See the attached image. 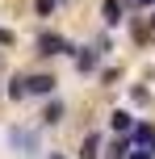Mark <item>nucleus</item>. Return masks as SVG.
<instances>
[{"label":"nucleus","instance_id":"1","mask_svg":"<svg viewBox=\"0 0 155 159\" xmlns=\"http://www.w3.org/2000/svg\"><path fill=\"white\" fill-rule=\"evenodd\" d=\"M34 50L38 55H46V59H55V55H71V42L63 38V34H55V30H38V38H34Z\"/></svg>","mask_w":155,"mask_h":159},{"label":"nucleus","instance_id":"2","mask_svg":"<svg viewBox=\"0 0 155 159\" xmlns=\"http://www.w3.org/2000/svg\"><path fill=\"white\" fill-rule=\"evenodd\" d=\"M105 50H109V38H97L92 46H80V50H75V67H80L84 75H88V71H97V67H101V55H105Z\"/></svg>","mask_w":155,"mask_h":159},{"label":"nucleus","instance_id":"3","mask_svg":"<svg viewBox=\"0 0 155 159\" xmlns=\"http://www.w3.org/2000/svg\"><path fill=\"white\" fill-rule=\"evenodd\" d=\"M126 138H130V147H134V151L155 155V126H151V121H134V130H130Z\"/></svg>","mask_w":155,"mask_h":159},{"label":"nucleus","instance_id":"4","mask_svg":"<svg viewBox=\"0 0 155 159\" xmlns=\"http://www.w3.org/2000/svg\"><path fill=\"white\" fill-rule=\"evenodd\" d=\"M8 143H13V147H17L21 155H38V130L13 126V130H8Z\"/></svg>","mask_w":155,"mask_h":159},{"label":"nucleus","instance_id":"5","mask_svg":"<svg viewBox=\"0 0 155 159\" xmlns=\"http://www.w3.org/2000/svg\"><path fill=\"white\" fill-rule=\"evenodd\" d=\"M25 92L30 96H55V75H25Z\"/></svg>","mask_w":155,"mask_h":159},{"label":"nucleus","instance_id":"6","mask_svg":"<svg viewBox=\"0 0 155 159\" xmlns=\"http://www.w3.org/2000/svg\"><path fill=\"white\" fill-rule=\"evenodd\" d=\"M101 147H105V134H101V130H92V134L80 143V159H101Z\"/></svg>","mask_w":155,"mask_h":159},{"label":"nucleus","instance_id":"7","mask_svg":"<svg viewBox=\"0 0 155 159\" xmlns=\"http://www.w3.org/2000/svg\"><path fill=\"white\" fill-rule=\"evenodd\" d=\"M109 126H113V134H117V138H126V134L134 130V117H130L126 109H113V113H109Z\"/></svg>","mask_w":155,"mask_h":159},{"label":"nucleus","instance_id":"8","mask_svg":"<svg viewBox=\"0 0 155 159\" xmlns=\"http://www.w3.org/2000/svg\"><path fill=\"white\" fill-rule=\"evenodd\" d=\"M59 121H63V101H59V96H50L46 109H42V126H59Z\"/></svg>","mask_w":155,"mask_h":159},{"label":"nucleus","instance_id":"9","mask_svg":"<svg viewBox=\"0 0 155 159\" xmlns=\"http://www.w3.org/2000/svg\"><path fill=\"white\" fill-rule=\"evenodd\" d=\"M101 17H105V25H117L122 21V0H101Z\"/></svg>","mask_w":155,"mask_h":159},{"label":"nucleus","instance_id":"10","mask_svg":"<svg viewBox=\"0 0 155 159\" xmlns=\"http://www.w3.org/2000/svg\"><path fill=\"white\" fill-rule=\"evenodd\" d=\"M126 155H130V138H113L105 147V159H126Z\"/></svg>","mask_w":155,"mask_h":159},{"label":"nucleus","instance_id":"11","mask_svg":"<svg viewBox=\"0 0 155 159\" xmlns=\"http://www.w3.org/2000/svg\"><path fill=\"white\" fill-rule=\"evenodd\" d=\"M8 96H13V101H25V96H30V92H25V75H13V80H8Z\"/></svg>","mask_w":155,"mask_h":159},{"label":"nucleus","instance_id":"12","mask_svg":"<svg viewBox=\"0 0 155 159\" xmlns=\"http://www.w3.org/2000/svg\"><path fill=\"white\" fill-rule=\"evenodd\" d=\"M50 8H55V0H38V4H34V13H38V17H46Z\"/></svg>","mask_w":155,"mask_h":159},{"label":"nucleus","instance_id":"13","mask_svg":"<svg viewBox=\"0 0 155 159\" xmlns=\"http://www.w3.org/2000/svg\"><path fill=\"white\" fill-rule=\"evenodd\" d=\"M130 96H134L139 105H147V101H151V92H147V88H130Z\"/></svg>","mask_w":155,"mask_h":159},{"label":"nucleus","instance_id":"14","mask_svg":"<svg viewBox=\"0 0 155 159\" xmlns=\"http://www.w3.org/2000/svg\"><path fill=\"white\" fill-rule=\"evenodd\" d=\"M0 46H13V30H0Z\"/></svg>","mask_w":155,"mask_h":159},{"label":"nucleus","instance_id":"15","mask_svg":"<svg viewBox=\"0 0 155 159\" xmlns=\"http://www.w3.org/2000/svg\"><path fill=\"white\" fill-rule=\"evenodd\" d=\"M126 159H155V155H147V151H134V147H130V155H126Z\"/></svg>","mask_w":155,"mask_h":159},{"label":"nucleus","instance_id":"16","mask_svg":"<svg viewBox=\"0 0 155 159\" xmlns=\"http://www.w3.org/2000/svg\"><path fill=\"white\" fill-rule=\"evenodd\" d=\"M134 4H139V8H147V4H155V0H134Z\"/></svg>","mask_w":155,"mask_h":159},{"label":"nucleus","instance_id":"17","mask_svg":"<svg viewBox=\"0 0 155 159\" xmlns=\"http://www.w3.org/2000/svg\"><path fill=\"white\" fill-rule=\"evenodd\" d=\"M46 159H67V155H59V151H55V155H46Z\"/></svg>","mask_w":155,"mask_h":159}]
</instances>
